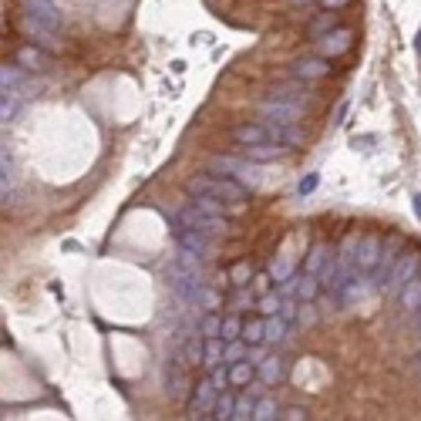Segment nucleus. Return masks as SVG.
Segmentation results:
<instances>
[{"label": "nucleus", "mask_w": 421, "mask_h": 421, "mask_svg": "<svg viewBox=\"0 0 421 421\" xmlns=\"http://www.w3.org/2000/svg\"><path fill=\"white\" fill-rule=\"evenodd\" d=\"M189 196H212V199H223V203H243L246 199V185L239 183L236 176H216V172H203V176H192L185 183Z\"/></svg>", "instance_id": "obj_1"}, {"label": "nucleus", "mask_w": 421, "mask_h": 421, "mask_svg": "<svg viewBox=\"0 0 421 421\" xmlns=\"http://www.w3.org/2000/svg\"><path fill=\"white\" fill-rule=\"evenodd\" d=\"M418 273H421V250H415V246L401 250L397 263L391 266V273H388V293H401Z\"/></svg>", "instance_id": "obj_2"}, {"label": "nucleus", "mask_w": 421, "mask_h": 421, "mask_svg": "<svg viewBox=\"0 0 421 421\" xmlns=\"http://www.w3.org/2000/svg\"><path fill=\"white\" fill-rule=\"evenodd\" d=\"M172 226H192V230H203V233L216 236V233H223V230H226V216H209V212H203L196 203H192V206L179 209V216H176V223H172Z\"/></svg>", "instance_id": "obj_3"}, {"label": "nucleus", "mask_w": 421, "mask_h": 421, "mask_svg": "<svg viewBox=\"0 0 421 421\" xmlns=\"http://www.w3.org/2000/svg\"><path fill=\"white\" fill-rule=\"evenodd\" d=\"M189 371L192 368L172 350V357H169V364H165V391H169V397L183 401V397L192 391V377H189Z\"/></svg>", "instance_id": "obj_4"}, {"label": "nucleus", "mask_w": 421, "mask_h": 421, "mask_svg": "<svg viewBox=\"0 0 421 421\" xmlns=\"http://www.w3.org/2000/svg\"><path fill=\"white\" fill-rule=\"evenodd\" d=\"M216 397H219V388L212 384V377L196 381V388H192V395H189V415H192V418H212Z\"/></svg>", "instance_id": "obj_5"}, {"label": "nucleus", "mask_w": 421, "mask_h": 421, "mask_svg": "<svg viewBox=\"0 0 421 421\" xmlns=\"http://www.w3.org/2000/svg\"><path fill=\"white\" fill-rule=\"evenodd\" d=\"M381 253H384V239L377 236V233H368V236H361L357 250H354V266H357L361 273H374Z\"/></svg>", "instance_id": "obj_6"}, {"label": "nucleus", "mask_w": 421, "mask_h": 421, "mask_svg": "<svg viewBox=\"0 0 421 421\" xmlns=\"http://www.w3.org/2000/svg\"><path fill=\"white\" fill-rule=\"evenodd\" d=\"M290 75L297 81H320L330 75V64H327V57H300L290 64Z\"/></svg>", "instance_id": "obj_7"}, {"label": "nucleus", "mask_w": 421, "mask_h": 421, "mask_svg": "<svg viewBox=\"0 0 421 421\" xmlns=\"http://www.w3.org/2000/svg\"><path fill=\"white\" fill-rule=\"evenodd\" d=\"M266 129H270V142H280V145H287V149H297V145L307 142V132H303L297 122H270Z\"/></svg>", "instance_id": "obj_8"}, {"label": "nucleus", "mask_w": 421, "mask_h": 421, "mask_svg": "<svg viewBox=\"0 0 421 421\" xmlns=\"http://www.w3.org/2000/svg\"><path fill=\"white\" fill-rule=\"evenodd\" d=\"M350 41H354V34L347 27H334L330 34L317 37V51L324 54V57H337V54H344L350 48Z\"/></svg>", "instance_id": "obj_9"}, {"label": "nucleus", "mask_w": 421, "mask_h": 421, "mask_svg": "<svg viewBox=\"0 0 421 421\" xmlns=\"http://www.w3.org/2000/svg\"><path fill=\"white\" fill-rule=\"evenodd\" d=\"M263 115H270V122H297L303 111L300 105H293V102H283V98H266L263 105H260Z\"/></svg>", "instance_id": "obj_10"}, {"label": "nucleus", "mask_w": 421, "mask_h": 421, "mask_svg": "<svg viewBox=\"0 0 421 421\" xmlns=\"http://www.w3.org/2000/svg\"><path fill=\"white\" fill-rule=\"evenodd\" d=\"M172 233H176V243H179L183 250H196V253L209 250V233H203V230H192V226H172Z\"/></svg>", "instance_id": "obj_11"}, {"label": "nucleus", "mask_w": 421, "mask_h": 421, "mask_svg": "<svg viewBox=\"0 0 421 421\" xmlns=\"http://www.w3.org/2000/svg\"><path fill=\"white\" fill-rule=\"evenodd\" d=\"M233 142L236 145H260V142H270V129L266 125H253V122H243V125H236L233 129Z\"/></svg>", "instance_id": "obj_12"}, {"label": "nucleus", "mask_w": 421, "mask_h": 421, "mask_svg": "<svg viewBox=\"0 0 421 421\" xmlns=\"http://www.w3.org/2000/svg\"><path fill=\"white\" fill-rule=\"evenodd\" d=\"M334 27H337V10H324V14H317V17H310V21H307V34L317 41V37L330 34Z\"/></svg>", "instance_id": "obj_13"}, {"label": "nucleus", "mask_w": 421, "mask_h": 421, "mask_svg": "<svg viewBox=\"0 0 421 421\" xmlns=\"http://www.w3.org/2000/svg\"><path fill=\"white\" fill-rule=\"evenodd\" d=\"M290 149L287 145H280V142H273V145H270V142H260V145H250V149H246V156L253 158V162H270V158H280V156H287Z\"/></svg>", "instance_id": "obj_14"}, {"label": "nucleus", "mask_w": 421, "mask_h": 421, "mask_svg": "<svg viewBox=\"0 0 421 421\" xmlns=\"http://www.w3.org/2000/svg\"><path fill=\"white\" fill-rule=\"evenodd\" d=\"M256 374H260V371L253 368L250 361H236V364H230V384H233V388H246Z\"/></svg>", "instance_id": "obj_15"}, {"label": "nucleus", "mask_w": 421, "mask_h": 421, "mask_svg": "<svg viewBox=\"0 0 421 421\" xmlns=\"http://www.w3.org/2000/svg\"><path fill=\"white\" fill-rule=\"evenodd\" d=\"M243 341L250 344H263L266 341V320H260V317H250V320H243Z\"/></svg>", "instance_id": "obj_16"}, {"label": "nucleus", "mask_w": 421, "mask_h": 421, "mask_svg": "<svg viewBox=\"0 0 421 421\" xmlns=\"http://www.w3.org/2000/svg\"><path fill=\"white\" fill-rule=\"evenodd\" d=\"M324 266H327V246H324V243H317L314 250L307 253V260H303V273L320 277V273H324Z\"/></svg>", "instance_id": "obj_17"}, {"label": "nucleus", "mask_w": 421, "mask_h": 421, "mask_svg": "<svg viewBox=\"0 0 421 421\" xmlns=\"http://www.w3.org/2000/svg\"><path fill=\"white\" fill-rule=\"evenodd\" d=\"M397 297H401V307L404 310H421V277H415Z\"/></svg>", "instance_id": "obj_18"}, {"label": "nucleus", "mask_w": 421, "mask_h": 421, "mask_svg": "<svg viewBox=\"0 0 421 421\" xmlns=\"http://www.w3.org/2000/svg\"><path fill=\"white\" fill-rule=\"evenodd\" d=\"M364 297H368V283H364V280H357V277H354V280H347V287L341 290V303H344V307H350V303H357V300H364Z\"/></svg>", "instance_id": "obj_19"}, {"label": "nucleus", "mask_w": 421, "mask_h": 421, "mask_svg": "<svg viewBox=\"0 0 421 421\" xmlns=\"http://www.w3.org/2000/svg\"><path fill=\"white\" fill-rule=\"evenodd\" d=\"M233 415H236V397L230 395V391H219V397H216V411H212V418H219V421H233Z\"/></svg>", "instance_id": "obj_20"}, {"label": "nucleus", "mask_w": 421, "mask_h": 421, "mask_svg": "<svg viewBox=\"0 0 421 421\" xmlns=\"http://www.w3.org/2000/svg\"><path fill=\"white\" fill-rule=\"evenodd\" d=\"M17 64L27 68V71H41V68H44V51H37V48H21V51H17Z\"/></svg>", "instance_id": "obj_21"}, {"label": "nucleus", "mask_w": 421, "mask_h": 421, "mask_svg": "<svg viewBox=\"0 0 421 421\" xmlns=\"http://www.w3.org/2000/svg\"><path fill=\"white\" fill-rule=\"evenodd\" d=\"M283 377V361L280 357H266L263 364H260V381L263 384H277Z\"/></svg>", "instance_id": "obj_22"}, {"label": "nucleus", "mask_w": 421, "mask_h": 421, "mask_svg": "<svg viewBox=\"0 0 421 421\" xmlns=\"http://www.w3.org/2000/svg\"><path fill=\"white\" fill-rule=\"evenodd\" d=\"M223 354H226V347H223V337H206V361H203V368H216V364H223Z\"/></svg>", "instance_id": "obj_23"}, {"label": "nucleus", "mask_w": 421, "mask_h": 421, "mask_svg": "<svg viewBox=\"0 0 421 421\" xmlns=\"http://www.w3.org/2000/svg\"><path fill=\"white\" fill-rule=\"evenodd\" d=\"M230 280H233V287H250L253 283V266H250V260H239V263L230 266Z\"/></svg>", "instance_id": "obj_24"}, {"label": "nucleus", "mask_w": 421, "mask_h": 421, "mask_svg": "<svg viewBox=\"0 0 421 421\" xmlns=\"http://www.w3.org/2000/svg\"><path fill=\"white\" fill-rule=\"evenodd\" d=\"M317 293H320L317 277H314V273H303V277H300V287H297V300H300V303H307V300H317Z\"/></svg>", "instance_id": "obj_25"}, {"label": "nucleus", "mask_w": 421, "mask_h": 421, "mask_svg": "<svg viewBox=\"0 0 421 421\" xmlns=\"http://www.w3.org/2000/svg\"><path fill=\"white\" fill-rule=\"evenodd\" d=\"M287 337V320L280 314H273V317H266V341L270 344H280Z\"/></svg>", "instance_id": "obj_26"}, {"label": "nucleus", "mask_w": 421, "mask_h": 421, "mask_svg": "<svg viewBox=\"0 0 421 421\" xmlns=\"http://www.w3.org/2000/svg\"><path fill=\"white\" fill-rule=\"evenodd\" d=\"M270 98H283V102H293V105H307V95H300V88H293V84H277L270 91Z\"/></svg>", "instance_id": "obj_27"}, {"label": "nucleus", "mask_w": 421, "mask_h": 421, "mask_svg": "<svg viewBox=\"0 0 421 421\" xmlns=\"http://www.w3.org/2000/svg\"><path fill=\"white\" fill-rule=\"evenodd\" d=\"M253 303H256V293L250 287H236V293L230 297V307H233V310H246V307H253Z\"/></svg>", "instance_id": "obj_28"}, {"label": "nucleus", "mask_w": 421, "mask_h": 421, "mask_svg": "<svg viewBox=\"0 0 421 421\" xmlns=\"http://www.w3.org/2000/svg\"><path fill=\"white\" fill-rule=\"evenodd\" d=\"M203 337H223V317L216 314V310H209V314L203 317Z\"/></svg>", "instance_id": "obj_29"}, {"label": "nucleus", "mask_w": 421, "mask_h": 421, "mask_svg": "<svg viewBox=\"0 0 421 421\" xmlns=\"http://www.w3.org/2000/svg\"><path fill=\"white\" fill-rule=\"evenodd\" d=\"M256 415V401L250 395H243V397H236V415H233V421H250Z\"/></svg>", "instance_id": "obj_30"}, {"label": "nucleus", "mask_w": 421, "mask_h": 421, "mask_svg": "<svg viewBox=\"0 0 421 421\" xmlns=\"http://www.w3.org/2000/svg\"><path fill=\"white\" fill-rule=\"evenodd\" d=\"M243 337V320L239 317H223V341H239Z\"/></svg>", "instance_id": "obj_31"}, {"label": "nucleus", "mask_w": 421, "mask_h": 421, "mask_svg": "<svg viewBox=\"0 0 421 421\" xmlns=\"http://www.w3.org/2000/svg\"><path fill=\"white\" fill-rule=\"evenodd\" d=\"M273 418H277V401H273V397L256 401V415H253V421H273Z\"/></svg>", "instance_id": "obj_32"}, {"label": "nucleus", "mask_w": 421, "mask_h": 421, "mask_svg": "<svg viewBox=\"0 0 421 421\" xmlns=\"http://www.w3.org/2000/svg\"><path fill=\"white\" fill-rule=\"evenodd\" d=\"M280 307H283V300H280L277 293H263V297H260V310H263L266 317L280 314Z\"/></svg>", "instance_id": "obj_33"}, {"label": "nucleus", "mask_w": 421, "mask_h": 421, "mask_svg": "<svg viewBox=\"0 0 421 421\" xmlns=\"http://www.w3.org/2000/svg\"><path fill=\"white\" fill-rule=\"evenodd\" d=\"M196 303H203L206 310H216V307H219V293H212V290H203V287H199V293H196Z\"/></svg>", "instance_id": "obj_34"}, {"label": "nucleus", "mask_w": 421, "mask_h": 421, "mask_svg": "<svg viewBox=\"0 0 421 421\" xmlns=\"http://www.w3.org/2000/svg\"><path fill=\"white\" fill-rule=\"evenodd\" d=\"M270 280H273V273H253V293L256 297L270 293Z\"/></svg>", "instance_id": "obj_35"}, {"label": "nucleus", "mask_w": 421, "mask_h": 421, "mask_svg": "<svg viewBox=\"0 0 421 421\" xmlns=\"http://www.w3.org/2000/svg\"><path fill=\"white\" fill-rule=\"evenodd\" d=\"M223 361H230V364L243 361V344H239V341H230V344H226V354H223Z\"/></svg>", "instance_id": "obj_36"}, {"label": "nucleus", "mask_w": 421, "mask_h": 421, "mask_svg": "<svg viewBox=\"0 0 421 421\" xmlns=\"http://www.w3.org/2000/svg\"><path fill=\"white\" fill-rule=\"evenodd\" d=\"M209 377H212V384L219 388V391H226V384H230V371H223L219 364L209 371Z\"/></svg>", "instance_id": "obj_37"}, {"label": "nucleus", "mask_w": 421, "mask_h": 421, "mask_svg": "<svg viewBox=\"0 0 421 421\" xmlns=\"http://www.w3.org/2000/svg\"><path fill=\"white\" fill-rule=\"evenodd\" d=\"M297 287H300V277H293V273H290L287 280L280 283V293H283V297H293V293H297Z\"/></svg>", "instance_id": "obj_38"}, {"label": "nucleus", "mask_w": 421, "mask_h": 421, "mask_svg": "<svg viewBox=\"0 0 421 421\" xmlns=\"http://www.w3.org/2000/svg\"><path fill=\"white\" fill-rule=\"evenodd\" d=\"M297 307H300V300H297V303H293V300H283V307H280V317H283V320H293V317H297Z\"/></svg>", "instance_id": "obj_39"}, {"label": "nucleus", "mask_w": 421, "mask_h": 421, "mask_svg": "<svg viewBox=\"0 0 421 421\" xmlns=\"http://www.w3.org/2000/svg\"><path fill=\"white\" fill-rule=\"evenodd\" d=\"M317 183H320L317 176H307V179H300V185H297V192H300V196H307V192H314V189H317Z\"/></svg>", "instance_id": "obj_40"}, {"label": "nucleus", "mask_w": 421, "mask_h": 421, "mask_svg": "<svg viewBox=\"0 0 421 421\" xmlns=\"http://www.w3.org/2000/svg\"><path fill=\"white\" fill-rule=\"evenodd\" d=\"M280 418H283V421H303V418H307V411H303V408H290V411H283Z\"/></svg>", "instance_id": "obj_41"}, {"label": "nucleus", "mask_w": 421, "mask_h": 421, "mask_svg": "<svg viewBox=\"0 0 421 421\" xmlns=\"http://www.w3.org/2000/svg\"><path fill=\"white\" fill-rule=\"evenodd\" d=\"M350 0H320V7L324 10H341V7H347Z\"/></svg>", "instance_id": "obj_42"}, {"label": "nucleus", "mask_w": 421, "mask_h": 421, "mask_svg": "<svg viewBox=\"0 0 421 421\" xmlns=\"http://www.w3.org/2000/svg\"><path fill=\"white\" fill-rule=\"evenodd\" d=\"M411 203H415V212H418V219H421V196H415Z\"/></svg>", "instance_id": "obj_43"}, {"label": "nucleus", "mask_w": 421, "mask_h": 421, "mask_svg": "<svg viewBox=\"0 0 421 421\" xmlns=\"http://www.w3.org/2000/svg\"><path fill=\"white\" fill-rule=\"evenodd\" d=\"M415 48H418V54H421V34H418V41H415Z\"/></svg>", "instance_id": "obj_44"}, {"label": "nucleus", "mask_w": 421, "mask_h": 421, "mask_svg": "<svg viewBox=\"0 0 421 421\" xmlns=\"http://www.w3.org/2000/svg\"><path fill=\"white\" fill-rule=\"evenodd\" d=\"M290 3H307V0H290Z\"/></svg>", "instance_id": "obj_45"}, {"label": "nucleus", "mask_w": 421, "mask_h": 421, "mask_svg": "<svg viewBox=\"0 0 421 421\" xmlns=\"http://www.w3.org/2000/svg\"><path fill=\"white\" fill-rule=\"evenodd\" d=\"M418 330H421V317H418Z\"/></svg>", "instance_id": "obj_46"}]
</instances>
